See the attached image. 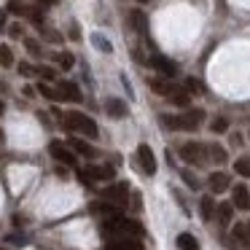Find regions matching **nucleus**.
Instances as JSON below:
<instances>
[{"label":"nucleus","instance_id":"nucleus-1","mask_svg":"<svg viewBox=\"0 0 250 250\" xmlns=\"http://www.w3.org/2000/svg\"><path fill=\"white\" fill-rule=\"evenodd\" d=\"M105 239H116V237H143V226L132 218H105L103 221V229H100Z\"/></svg>","mask_w":250,"mask_h":250},{"label":"nucleus","instance_id":"nucleus-2","mask_svg":"<svg viewBox=\"0 0 250 250\" xmlns=\"http://www.w3.org/2000/svg\"><path fill=\"white\" fill-rule=\"evenodd\" d=\"M202 119H205L202 110H188V113H183V116H162L167 129H183V132H196L202 124Z\"/></svg>","mask_w":250,"mask_h":250},{"label":"nucleus","instance_id":"nucleus-3","mask_svg":"<svg viewBox=\"0 0 250 250\" xmlns=\"http://www.w3.org/2000/svg\"><path fill=\"white\" fill-rule=\"evenodd\" d=\"M62 126H65V129H73V132H81V135H86V137H97V124H94L86 113H78V110L62 116Z\"/></svg>","mask_w":250,"mask_h":250},{"label":"nucleus","instance_id":"nucleus-4","mask_svg":"<svg viewBox=\"0 0 250 250\" xmlns=\"http://www.w3.org/2000/svg\"><path fill=\"white\" fill-rule=\"evenodd\" d=\"M178 153L188 164H205L207 162V146H202V143H183Z\"/></svg>","mask_w":250,"mask_h":250},{"label":"nucleus","instance_id":"nucleus-5","mask_svg":"<svg viewBox=\"0 0 250 250\" xmlns=\"http://www.w3.org/2000/svg\"><path fill=\"white\" fill-rule=\"evenodd\" d=\"M105 202H113V205H124L126 199H129V183H116V186H108V188L103 191Z\"/></svg>","mask_w":250,"mask_h":250},{"label":"nucleus","instance_id":"nucleus-6","mask_svg":"<svg viewBox=\"0 0 250 250\" xmlns=\"http://www.w3.org/2000/svg\"><path fill=\"white\" fill-rule=\"evenodd\" d=\"M137 162H140V169H143L146 175H153V172H156V156H153L151 146H146V143L137 148Z\"/></svg>","mask_w":250,"mask_h":250},{"label":"nucleus","instance_id":"nucleus-7","mask_svg":"<svg viewBox=\"0 0 250 250\" xmlns=\"http://www.w3.org/2000/svg\"><path fill=\"white\" fill-rule=\"evenodd\" d=\"M49 153L57 159V162H62V164H76V153H73L65 143H60V140H51L49 143Z\"/></svg>","mask_w":250,"mask_h":250},{"label":"nucleus","instance_id":"nucleus-8","mask_svg":"<svg viewBox=\"0 0 250 250\" xmlns=\"http://www.w3.org/2000/svg\"><path fill=\"white\" fill-rule=\"evenodd\" d=\"M105 250H143V242L137 237H116L105 242Z\"/></svg>","mask_w":250,"mask_h":250},{"label":"nucleus","instance_id":"nucleus-9","mask_svg":"<svg viewBox=\"0 0 250 250\" xmlns=\"http://www.w3.org/2000/svg\"><path fill=\"white\" fill-rule=\"evenodd\" d=\"M148 62H151L153 70H159L162 76H167V78H172L175 73H178V65H175L172 60H167V57H162V54H153Z\"/></svg>","mask_w":250,"mask_h":250},{"label":"nucleus","instance_id":"nucleus-10","mask_svg":"<svg viewBox=\"0 0 250 250\" xmlns=\"http://www.w3.org/2000/svg\"><path fill=\"white\" fill-rule=\"evenodd\" d=\"M105 113L113 116V119H124V116L129 113V108H126L124 100H119V97H108V100H105Z\"/></svg>","mask_w":250,"mask_h":250},{"label":"nucleus","instance_id":"nucleus-11","mask_svg":"<svg viewBox=\"0 0 250 250\" xmlns=\"http://www.w3.org/2000/svg\"><path fill=\"white\" fill-rule=\"evenodd\" d=\"M231 202H234L237 210H250V191H248V186H234Z\"/></svg>","mask_w":250,"mask_h":250},{"label":"nucleus","instance_id":"nucleus-12","mask_svg":"<svg viewBox=\"0 0 250 250\" xmlns=\"http://www.w3.org/2000/svg\"><path fill=\"white\" fill-rule=\"evenodd\" d=\"M207 186H210L212 194H221V191H226L229 186H231V180H229L226 172H212L210 178H207Z\"/></svg>","mask_w":250,"mask_h":250},{"label":"nucleus","instance_id":"nucleus-13","mask_svg":"<svg viewBox=\"0 0 250 250\" xmlns=\"http://www.w3.org/2000/svg\"><path fill=\"white\" fill-rule=\"evenodd\" d=\"M148 86H151L156 94H164V97H172V94H175V89H178L175 83L164 81V78H151V81H148Z\"/></svg>","mask_w":250,"mask_h":250},{"label":"nucleus","instance_id":"nucleus-14","mask_svg":"<svg viewBox=\"0 0 250 250\" xmlns=\"http://www.w3.org/2000/svg\"><path fill=\"white\" fill-rule=\"evenodd\" d=\"M119 210H121V207H119V205H113V202H94V205H92V212H94V215L116 218V215H119Z\"/></svg>","mask_w":250,"mask_h":250},{"label":"nucleus","instance_id":"nucleus-15","mask_svg":"<svg viewBox=\"0 0 250 250\" xmlns=\"http://www.w3.org/2000/svg\"><path fill=\"white\" fill-rule=\"evenodd\" d=\"M60 94H62V97H67L70 103H81V92H78V86H76V83H70V81H62L60 83Z\"/></svg>","mask_w":250,"mask_h":250},{"label":"nucleus","instance_id":"nucleus-16","mask_svg":"<svg viewBox=\"0 0 250 250\" xmlns=\"http://www.w3.org/2000/svg\"><path fill=\"white\" fill-rule=\"evenodd\" d=\"M234 218V202H221L218 205V221L223 223V226H229Z\"/></svg>","mask_w":250,"mask_h":250},{"label":"nucleus","instance_id":"nucleus-17","mask_svg":"<svg viewBox=\"0 0 250 250\" xmlns=\"http://www.w3.org/2000/svg\"><path fill=\"white\" fill-rule=\"evenodd\" d=\"M207 159H210L212 164H223L226 162V151H223L218 143H210V146H207Z\"/></svg>","mask_w":250,"mask_h":250},{"label":"nucleus","instance_id":"nucleus-18","mask_svg":"<svg viewBox=\"0 0 250 250\" xmlns=\"http://www.w3.org/2000/svg\"><path fill=\"white\" fill-rule=\"evenodd\" d=\"M86 175L92 180H110L113 178V167H89Z\"/></svg>","mask_w":250,"mask_h":250},{"label":"nucleus","instance_id":"nucleus-19","mask_svg":"<svg viewBox=\"0 0 250 250\" xmlns=\"http://www.w3.org/2000/svg\"><path fill=\"white\" fill-rule=\"evenodd\" d=\"M199 207H202V218H205V221H210V218L215 215V210H218V205L212 202V196H202Z\"/></svg>","mask_w":250,"mask_h":250},{"label":"nucleus","instance_id":"nucleus-20","mask_svg":"<svg viewBox=\"0 0 250 250\" xmlns=\"http://www.w3.org/2000/svg\"><path fill=\"white\" fill-rule=\"evenodd\" d=\"M178 248L180 250H199V242H196L194 234H178Z\"/></svg>","mask_w":250,"mask_h":250},{"label":"nucleus","instance_id":"nucleus-21","mask_svg":"<svg viewBox=\"0 0 250 250\" xmlns=\"http://www.w3.org/2000/svg\"><path fill=\"white\" fill-rule=\"evenodd\" d=\"M169 103H172V105H178V108H186V105L191 103V94L186 92V89H175V94L169 97Z\"/></svg>","mask_w":250,"mask_h":250},{"label":"nucleus","instance_id":"nucleus-22","mask_svg":"<svg viewBox=\"0 0 250 250\" xmlns=\"http://www.w3.org/2000/svg\"><path fill=\"white\" fill-rule=\"evenodd\" d=\"M70 146H73V151L81 153V156H97V151H94L89 143H83V140H70Z\"/></svg>","mask_w":250,"mask_h":250},{"label":"nucleus","instance_id":"nucleus-23","mask_svg":"<svg viewBox=\"0 0 250 250\" xmlns=\"http://www.w3.org/2000/svg\"><path fill=\"white\" fill-rule=\"evenodd\" d=\"M132 24L137 27L140 35H148V22H146V14L143 11H132Z\"/></svg>","mask_w":250,"mask_h":250},{"label":"nucleus","instance_id":"nucleus-24","mask_svg":"<svg viewBox=\"0 0 250 250\" xmlns=\"http://www.w3.org/2000/svg\"><path fill=\"white\" fill-rule=\"evenodd\" d=\"M234 169H237L239 178H250V156H242L237 159V164H234Z\"/></svg>","mask_w":250,"mask_h":250},{"label":"nucleus","instance_id":"nucleus-25","mask_svg":"<svg viewBox=\"0 0 250 250\" xmlns=\"http://www.w3.org/2000/svg\"><path fill=\"white\" fill-rule=\"evenodd\" d=\"M30 8L33 6H24V3H19V0H11V3H8V11L17 14V17H30Z\"/></svg>","mask_w":250,"mask_h":250},{"label":"nucleus","instance_id":"nucleus-26","mask_svg":"<svg viewBox=\"0 0 250 250\" xmlns=\"http://www.w3.org/2000/svg\"><path fill=\"white\" fill-rule=\"evenodd\" d=\"M92 43L97 46L100 51H105V54H110V51H113V46H110V41H105L100 33H94V35H92Z\"/></svg>","mask_w":250,"mask_h":250},{"label":"nucleus","instance_id":"nucleus-27","mask_svg":"<svg viewBox=\"0 0 250 250\" xmlns=\"http://www.w3.org/2000/svg\"><path fill=\"white\" fill-rule=\"evenodd\" d=\"M234 237H237L242 245H250V229L242 226V223H237V226H234Z\"/></svg>","mask_w":250,"mask_h":250},{"label":"nucleus","instance_id":"nucleus-28","mask_svg":"<svg viewBox=\"0 0 250 250\" xmlns=\"http://www.w3.org/2000/svg\"><path fill=\"white\" fill-rule=\"evenodd\" d=\"M14 65V54L8 46H0V67H11Z\"/></svg>","mask_w":250,"mask_h":250},{"label":"nucleus","instance_id":"nucleus-29","mask_svg":"<svg viewBox=\"0 0 250 250\" xmlns=\"http://www.w3.org/2000/svg\"><path fill=\"white\" fill-rule=\"evenodd\" d=\"M57 62H60V67H65V70H70V67L76 65V60H73L70 51H62V54H57Z\"/></svg>","mask_w":250,"mask_h":250},{"label":"nucleus","instance_id":"nucleus-30","mask_svg":"<svg viewBox=\"0 0 250 250\" xmlns=\"http://www.w3.org/2000/svg\"><path fill=\"white\" fill-rule=\"evenodd\" d=\"M38 92H41V94H43V97H49V100H62V94H60V92H57V89H51V86H46V83H43V81H41V83H38Z\"/></svg>","mask_w":250,"mask_h":250},{"label":"nucleus","instance_id":"nucleus-31","mask_svg":"<svg viewBox=\"0 0 250 250\" xmlns=\"http://www.w3.org/2000/svg\"><path fill=\"white\" fill-rule=\"evenodd\" d=\"M210 129L215 132V135H221V132H226V129H229V121H226V119H221V116H218V119L212 121V126H210Z\"/></svg>","mask_w":250,"mask_h":250},{"label":"nucleus","instance_id":"nucleus-32","mask_svg":"<svg viewBox=\"0 0 250 250\" xmlns=\"http://www.w3.org/2000/svg\"><path fill=\"white\" fill-rule=\"evenodd\" d=\"M186 92H194V94H202V83L196 78H186Z\"/></svg>","mask_w":250,"mask_h":250},{"label":"nucleus","instance_id":"nucleus-33","mask_svg":"<svg viewBox=\"0 0 250 250\" xmlns=\"http://www.w3.org/2000/svg\"><path fill=\"white\" fill-rule=\"evenodd\" d=\"M180 175H183V180H186V183H188V188H199V180H196L194 175L188 172V169H183V172H180Z\"/></svg>","mask_w":250,"mask_h":250},{"label":"nucleus","instance_id":"nucleus-34","mask_svg":"<svg viewBox=\"0 0 250 250\" xmlns=\"http://www.w3.org/2000/svg\"><path fill=\"white\" fill-rule=\"evenodd\" d=\"M24 43H27V49H30V54H35V57H38V54H41V46H38V41H33V38H27V41H24Z\"/></svg>","mask_w":250,"mask_h":250},{"label":"nucleus","instance_id":"nucleus-35","mask_svg":"<svg viewBox=\"0 0 250 250\" xmlns=\"http://www.w3.org/2000/svg\"><path fill=\"white\" fill-rule=\"evenodd\" d=\"M38 73H41V76H43V78H49V81H51V78L57 76V73H54V67H38Z\"/></svg>","mask_w":250,"mask_h":250},{"label":"nucleus","instance_id":"nucleus-36","mask_svg":"<svg viewBox=\"0 0 250 250\" xmlns=\"http://www.w3.org/2000/svg\"><path fill=\"white\" fill-rule=\"evenodd\" d=\"M46 38H49L51 43H60V41H62V35H60V33H54V30H46Z\"/></svg>","mask_w":250,"mask_h":250},{"label":"nucleus","instance_id":"nucleus-37","mask_svg":"<svg viewBox=\"0 0 250 250\" xmlns=\"http://www.w3.org/2000/svg\"><path fill=\"white\" fill-rule=\"evenodd\" d=\"M8 239H11V242H17V245L19 242H22V245L27 242V237H24V234H14V237H8Z\"/></svg>","mask_w":250,"mask_h":250},{"label":"nucleus","instance_id":"nucleus-38","mask_svg":"<svg viewBox=\"0 0 250 250\" xmlns=\"http://www.w3.org/2000/svg\"><path fill=\"white\" fill-rule=\"evenodd\" d=\"M19 73H22V76H33V67H30V65H19Z\"/></svg>","mask_w":250,"mask_h":250},{"label":"nucleus","instance_id":"nucleus-39","mask_svg":"<svg viewBox=\"0 0 250 250\" xmlns=\"http://www.w3.org/2000/svg\"><path fill=\"white\" fill-rule=\"evenodd\" d=\"M3 24H6V14L0 11V27H3Z\"/></svg>","mask_w":250,"mask_h":250},{"label":"nucleus","instance_id":"nucleus-40","mask_svg":"<svg viewBox=\"0 0 250 250\" xmlns=\"http://www.w3.org/2000/svg\"><path fill=\"white\" fill-rule=\"evenodd\" d=\"M43 3H49V6H54V3H57V0H43Z\"/></svg>","mask_w":250,"mask_h":250},{"label":"nucleus","instance_id":"nucleus-41","mask_svg":"<svg viewBox=\"0 0 250 250\" xmlns=\"http://www.w3.org/2000/svg\"><path fill=\"white\" fill-rule=\"evenodd\" d=\"M0 110H3V103H0Z\"/></svg>","mask_w":250,"mask_h":250},{"label":"nucleus","instance_id":"nucleus-42","mask_svg":"<svg viewBox=\"0 0 250 250\" xmlns=\"http://www.w3.org/2000/svg\"><path fill=\"white\" fill-rule=\"evenodd\" d=\"M140 3H148V0H140Z\"/></svg>","mask_w":250,"mask_h":250},{"label":"nucleus","instance_id":"nucleus-43","mask_svg":"<svg viewBox=\"0 0 250 250\" xmlns=\"http://www.w3.org/2000/svg\"><path fill=\"white\" fill-rule=\"evenodd\" d=\"M248 229H250V223H248Z\"/></svg>","mask_w":250,"mask_h":250}]
</instances>
